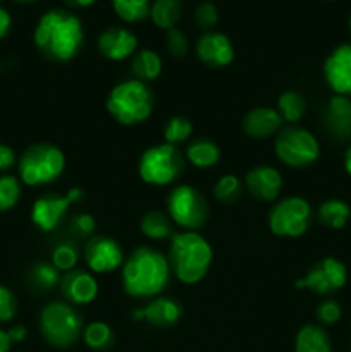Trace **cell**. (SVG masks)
Masks as SVG:
<instances>
[{
	"mask_svg": "<svg viewBox=\"0 0 351 352\" xmlns=\"http://www.w3.org/2000/svg\"><path fill=\"white\" fill-rule=\"evenodd\" d=\"M34 45L47 58L67 62L78 55L85 41V31L78 16L64 9L45 12L33 34Z\"/></svg>",
	"mask_w": 351,
	"mask_h": 352,
	"instance_id": "1",
	"label": "cell"
},
{
	"mask_svg": "<svg viewBox=\"0 0 351 352\" xmlns=\"http://www.w3.org/2000/svg\"><path fill=\"white\" fill-rule=\"evenodd\" d=\"M171 265L162 253L141 246L131 253L123 268L124 289L133 298H153L169 282Z\"/></svg>",
	"mask_w": 351,
	"mask_h": 352,
	"instance_id": "2",
	"label": "cell"
},
{
	"mask_svg": "<svg viewBox=\"0 0 351 352\" xmlns=\"http://www.w3.org/2000/svg\"><path fill=\"white\" fill-rule=\"evenodd\" d=\"M171 267L182 284H196L209 272L212 248L198 232H179L171 237Z\"/></svg>",
	"mask_w": 351,
	"mask_h": 352,
	"instance_id": "3",
	"label": "cell"
},
{
	"mask_svg": "<svg viewBox=\"0 0 351 352\" xmlns=\"http://www.w3.org/2000/svg\"><path fill=\"white\" fill-rule=\"evenodd\" d=\"M107 109L110 116L117 122L124 126H134L141 124L151 116L153 110V95L147 82H141L138 79H129L110 91L107 100Z\"/></svg>",
	"mask_w": 351,
	"mask_h": 352,
	"instance_id": "4",
	"label": "cell"
},
{
	"mask_svg": "<svg viewBox=\"0 0 351 352\" xmlns=\"http://www.w3.org/2000/svg\"><path fill=\"white\" fill-rule=\"evenodd\" d=\"M64 153L54 144H33L19 158V177L26 186L50 184L64 172Z\"/></svg>",
	"mask_w": 351,
	"mask_h": 352,
	"instance_id": "5",
	"label": "cell"
},
{
	"mask_svg": "<svg viewBox=\"0 0 351 352\" xmlns=\"http://www.w3.org/2000/svg\"><path fill=\"white\" fill-rule=\"evenodd\" d=\"M83 322L67 302H50L40 315V330L45 340L55 347H71L81 336Z\"/></svg>",
	"mask_w": 351,
	"mask_h": 352,
	"instance_id": "6",
	"label": "cell"
},
{
	"mask_svg": "<svg viewBox=\"0 0 351 352\" xmlns=\"http://www.w3.org/2000/svg\"><path fill=\"white\" fill-rule=\"evenodd\" d=\"M181 153L172 144L164 143L151 146L141 155L140 160V177L147 184L151 186H167L179 177L182 172Z\"/></svg>",
	"mask_w": 351,
	"mask_h": 352,
	"instance_id": "7",
	"label": "cell"
},
{
	"mask_svg": "<svg viewBox=\"0 0 351 352\" xmlns=\"http://www.w3.org/2000/svg\"><path fill=\"white\" fill-rule=\"evenodd\" d=\"M169 217L186 230H196L209 219V205L198 189L182 184L171 191L167 198Z\"/></svg>",
	"mask_w": 351,
	"mask_h": 352,
	"instance_id": "8",
	"label": "cell"
},
{
	"mask_svg": "<svg viewBox=\"0 0 351 352\" xmlns=\"http://www.w3.org/2000/svg\"><path fill=\"white\" fill-rule=\"evenodd\" d=\"M275 155L289 167L303 168L315 164L320 155V146L310 131L288 127L275 140Z\"/></svg>",
	"mask_w": 351,
	"mask_h": 352,
	"instance_id": "9",
	"label": "cell"
},
{
	"mask_svg": "<svg viewBox=\"0 0 351 352\" xmlns=\"http://www.w3.org/2000/svg\"><path fill=\"white\" fill-rule=\"evenodd\" d=\"M312 223V206L298 196L279 201L268 215V227L279 237H299Z\"/></svg>",
	"mask_w": 351,
	"mask_h": 352,
	"instance_id": "10",
	"label": "cell"
},
{
	"mask_svg": "<svg viewBox=\"0 0 351 352\" xmlns=\"http://www.w3.org/2000/svg\"><path fill=\"white\" fill-rule=\"evenodd\" d=\"M346 280V267L339 260L329 256L313 265L305 277L296 280V287L308 289V291L315 292V294L327 296L343 289Z\"/></svg>",
	"mask_w": 351,
	"mask_h": 352,
	"instance_id": "11",
	"label": "cell"
},
{
	"mask_svg": "<svg viewBox=\"0 0 351 352\" xmlns=\"http://www.w3.org/2000/svg\"><path fill=\"white\" fill-rule=\"evenodd\" d=\"M83 198L81 189H71L67 195H45L34 201L31 208V220L38 229L43 232H50L61 223L62 217L67 212L71 203L79 201Z\"/></svg>",
	"mask_w": 351,
	"mask_h": 352,
	"instance_id": "12",
	"label": "cell"
},
{
	"mask_svg": "<svg viewBox=\"0 0 351 352\" xmlns=\"http://www.w3.org/2000/svg\"><path fill=\"white\" fill-rule=\"evenodd\" d=\"M85 260L95 274L114 272L124 263V254L119 244L110 237H92L85 248Z\"/></svg>",
	"mask_w": 351,
	"mask_h": 352,
	"instance_id": "13",
	"label": "cell"
},
{
	"mask_svg": "<svg viewBox=\"0 0 351 352\" xmlns=\"http://www.w3.org/2000/svg\"><path fill=\"white\" fill-rule=\"evenodd\" d=\"M323 78L334 93L351 96V43L339 45L323 62Z\"/></svg>",
	"mask_w": 351,
	"mask_h": 352,
	"instance_id": "14",
	"label": "cell"
},
{
	"mask_svg": "<svg viewBox=\"0 0 351 352\" xmlns=\"http://www.w3.org/2000/svg\"><path fill=\"white\" fill-rule=\"evenodd\" d=\"M196 55L209 67H226L234 58V47L224 33L209 31L200 36L196 43Z\"/></svg>",
	"mask_w": 351,
	"mask_h": 352,
	"instance_id": "15",
	"label": "cell"
},
{
	"mask_svg": "<svg viewBox=\"0 0 351 352\" xmlns=\"http://www.w3.org/2000/svg\"><path fill=\"white\" fill-rule=\"evenodd\" d=\"M182 309L178 301L171 298H157L148 302L147 306L133 311V320H143L153 327L169 329L181 320Z\"/></svg>",
	"mask_w": 351,
	"mask_h": 352,
	"instance_id": "16",
	"label": "cell"
},
{
	"mask_svg": "<svg viewBox=\"0 0 351 352\" xmlns=\"http://www.w3.org/2000/svg\"><path fill=\"white\" fill-rule=\"evenodd\" d=\"M138 48V38L126 28H109L98 36V50L109 60H124Z\"/></svg>",
	"mask_w": 351,
	"mask_h": 352,
	"instance_id": "17",
	"label": "cell"
},
{
	"mask_svg": "<svg viewBox=\"0 0 351 352\" xmlns=\"http://www.w3.org/2000/svg\"><path fill=\"white\" fill-rule=\"evenodd\" d=\"M58 285L64 298L74 305H88L98 294V284L95 277L85 270L65 272Z\"/></svg>",
	"mask_w": 351,
	"mask_h": 352,
	"instance_id": "18",
	"label": "cell"
},
{
	"mask_svg": "<svg viewBox=\"0 0 351 352\" xmlns=\"http://www.w3.org/2000/svg\"><path fill=\"white\" fill-rule=\"evenodd\" d=\"M246 189L253 198L262 201H274L282 189V177L274 167H255L246 175Z\"/></svg>",
	"mask_w": 351,
	"mask_h": 352,
	"instance_id": "19",
	"label": "cell"
},
{
	"mask_svg": "<svg viewBox=\"0 0 351 352\" xmlns=\"http://www.w3.org/2000/svg\"><path fill=\"white\" fill-rule=\"evenodd\" d=\"M323 120L329 133L337 140H351V100L343 95H334L327 103Z\"/></svg>",
	"mask_w": 351,
	"mask_h": 352,
	"instance_id": "20",
	"label": "cell"
},
{
	"mask_svg": "<svg viewBox=\"0 0 351 352\" xmlns=\"http://www.w3.org/2000/svg\"><path fill=\"white\" fill-rule=\"evenodd\" d=\"M282 126V117L277 110L258 107L248 112L243 119V131L255 140H265L279 131Z\"/></svg>",
	"mask_w": 351,
	"mask_h": 352,
	"instance_id": "21",
	"label": "cell"
},
{
	"mask_svg": "<svg viewBox=\"0 0 351 352\" xmlns=\"http://www.w3.org/2000/svg\"><path fill=\"white\" fill-rule=\"evenodd\" d=\"M295 352H330L329 333L319 325H305L296 336Z\"/></svg>",
	"mask_w": 351,
	"mask_h": 352,
	"instance_id": "22",
	"label": "cell"
},
{
	"mask_svg": "<svg viewBox=\"0 0 351 352\" xmlns=\"http://www.w3.org/2000/svg\"><path fill=\"white\" fill-rule=\"evenodd\" d=\"M182 14L181 0H155L150 6V17L153 24L162 30H172L179 23Z\"/></svg>",
	"mask_w": 351,
	"mask_h": 352,
	"instance_id": "23",
	"label": "cell"
},
{
	"mask_svg": "<svg viewBox=\"0 0 351 352\" xmlns=\"http://www.w3.org/2000/svg\"><path fill=\"white\" fill-rule=\"evenodd\" d=\"M351 217V210L348 203L341 199H327L320 205L317 212V219L323 227L329 229H343Z\"/></svg>",
	"mask_w": 351,
	"mask_h": 352,
	"instance_id": "24",
	"label": "cell"
},
{
	"mask_svg": "<svg viewBox=\"0 0 351 352\" xmlns=\"http://www.w3.org/2000/svg\"><path fill=\"white\" fill-rule=\"evenodd\" d=\"M131 71L136 76L138 81L147 82L153 81L162 72V58L153 50L138 52L131 62Z\"/></svg>",
	"mask_w": 351,
	"mask_h": 352,
	"instance_id": "25",
	"label": "cell"
},
{
	"mask_svg": "<svg viewBox=\"0 0 351 352\" xmlns=\"http://www.w3.org/2000/svg\"><path fill=\"white\" fill-rule=\"evenodd\" d=\"M186 157L191 162V165L198 168H210L219 162L220 150L213 141L210 140H196L186 150Z\"/></svg>",
	"mask_w": 351,
	"mask_h": 352,
	"instance_id": "26",
	"label": "cell"
},
{
	"mask_svg": "<svg viewBox=\"0 0 351 352\" xmlns=\"http://www.w3.org/2000/svg\"><path fill=\"white\" fill-rule=\"evenodd\" d=\"M141 232L150 239H165V237H172V226L169 222L167 215L162 212H148L147 215L141 219Z\"/></svg>",
	"mask_w": 351,
	"mask_h": 352,
	"instance_id": "27",
	"label": "cell"
},
{
	"mask_svg": "<svg viewBox=\"0 0 351 352\" xmlns=\"http://www.w3.org/2000/svg\"><path fill=\"white\" fill-rule=\"evenodd\" d=\"M112 6L126 23H140L150 14V0H112Z\"/></svg>",
	"mask_w": 351,
	"mask_h": 352,
	"instance_id": "28",
	"label": "cell"
},
{
	"mask_svg": "<svg viewBox=\"0 0 351 352\" xmlns=\"http://www.w3.org/2000/svg\"><path fill=\"white\" fill-rule=\"evenodd\" d=\"M279 116L282 117V120H288V122H296V120L301 119L305 116L306 110V102L298 91H286L279 96Z\"/></svg>",
	"mask_w": 351,
	"mask_h": 352,
	"instance_id": "29",
	"label": "cell"
},
{
	"mask_svg": "<svg viewBox=\"0 0 351 352\" xmlns=\"http://www.w3.org/2000/svg\"><path fill=\"white\" fill-rule=\"evenodd\" d=\"M83 339H85L86 346L89 349L95 351H105L112 346L114 333L107 323L103 322H93L83 332Z\"/></svg>",
	"mask_w": 351,
	"mask_h": 352,
	"instance_id": "30",
	"label": "cell"
},
{
	"mask_svg": "<svg viewBox=\"0 0 351 352\" xmlns=\"http://www.w3.org/2000/svg\"><path fill=\"white\" fill-rule=\"evenodd\" d=\"M79 250L72 241H64L58 243L52 251V265L57 268L58 272H71L74 270L76 263H78Z\"/></svg>",
	"mask_w": 351,
	"mask_h": 352,
	"instance_id": "31",
	"label": "cell"
},
{
	"mask_svg": "<svg viewBox=\"0 0 351 352\" xmlns=\"http://www.w3.org/2000/svg\"><path fill=\"white\" fill-rule=\"evenodd\" d=\"M30 280L40 291H50L61 284V275L58 270L50 263H38L31 268Z\"/></svg>",
	"mask_w": 351,
	"mask_h": 352,
	"instance_id": "32",
	"label": "cell"
},
{
	"mask_svg": "<svg viewBox=\"0 0 351 352\" xmlns=\"http://www.w3.org/2000/svg\"><path fill=\"white\" fill-rule=\"evenodd\" d=\"M241 189H243V184H241L240 177L227 174L217 181L215 188H213V195L224 205H233L240 199Z\"/></svg>",
	"mask_w": 351,
	"mask_h": 352,
	"instance_id": "33",
	"label": "cell"
},
{
	"mask_svg": "<svg viewBox=\"0 0 351 352\" xmlns=\"http://www.w3.org/2000/svg\"><path fill=\"white\" fill-rule=\"evenodd\" d=\"M21 198V184L14 175L0 177V212L14 208Z\"/></svg>",
	"mask_w": 351,
	"mask_h": 352,
	"instance_id": "34",
	"label": "cell"
},
{
	"mask_svg": "<svg viewBox=\"0 0 351 352\" xmlns=\"http://www.w3.org/2000/svg\"><path fill=\"white\" fill-rule=\"evenodd\" d=\"M193 133V124L186 117H172L164 129L165 141L172 146L188 140Z\"/></svg>",
	"mask_w": 351,
	"mask_h": 352,
	"instance_id": "35",
	"label": "cell"
},
{
	"mask_svg": "<svg viewBox=\"0 0 351 352\" xmlns=\"http://www.w3.org/2000/svg\"><path fill=\"white\" fill-rule=\"evenodd\" d=\"M341 315H343L341 306L334 299H327V301L320 302L319 308H317V320L323 325H334V323L339 322Z\"/></svg>",
	"mask_w": 351,
	"mask_h": 352,
	"instance_id": "36",
	"label": "cell"
},
{
	"mask_svg": "<svg viewBox=\"0 0 351 352\" xmlns=\"http://www.w3.org/2000/svg\"><path fill=\"white\" fill-rule=\"evenodd\" d=\"M17 301L16 296L7 287L0 285V323L10 322L16 316Z\"/></svg>",
	"mask_w": 351,
	"mask_h": 352,
	"instance_id": "37",
	"label": "cell"
},
{
	"mask_svg": "<svg viewBox=\"0 0 351 352\" xmlns=\"http://www.w3.org/2000/svg\"><path fill=\"white\" fill-rule=\"evenodd\" d=\"M195 21L200 28H203V30H210V28L215 26L217 21H219V12H217L215 6L210 2L200 3V6L196 7Z\"/></svg>",
	"mask_w": 351,
	"mask_h": 352,
	"instance_id": "38",
	"label": "cell"
},
{
	"mask_svg": "<svg viewBox=\"0 0 351 352\" xmlns=\"http://www.w3.org/2000/svg\"><path fill=\"white\" fill-rule=\"evenodd\" d=\"M71 232L78 237H88L95 232V219L88 213H78L74 219L71 220Z\"/></svg>",
	"mask_w": 351,
	"mask_h": 352,
	"instance_id": "39",
	"label": "cell"
},
{
	"mask_svg": "<svg viewBox=\"0 0 351 352\" xmlns=\"http://www.w3.org/2000/svg\"><path fill=\"white\" fill-rule=\"evenodd\" d=\"M167 48L174 57H184L188 52V40H186L184 33L178 28H172L167 33Z\"/></svg>",
	"mask_w": 351,
	"mask_h": 352,
	"instance_id": "40",
	"label": "cell"
},
{
	"mask_svg": "<svg viewBox=\"0 0 351 352\" xmlns=\"http://www.w3.org/2000/svg\"><path fill=\"white\" fill-rule=\"evenodd\" d=\"M16 164V153L7 144H0V172L9 170Z\"/></svg>",
	"mask_w": 351,
	"mask_h": 352,
	"instance_id": "41",
	"label": "cell"
},
{
	"mask_svg": "<svg viewBox=\"0 0 351 352\" xmlns=\"http://www.w3.org/2000/svg\"><path fill=\"white\" fill-rule=\"evenodd\" d=\"M10 26H12V17H10V14L3 7H0V40L3 36H7V33L10 31Z\"/></svg>",
	"mask_w": 351,
	"mask_h": 352,
	"instance_id": "42",
	"label": "cell"
},
{
	"mask_svg": "<svg viewBox=\"0 0 351 352\" xmlns=\"http://www.w3.org/2000/svg\"><path fill=\"white\" fill-rule=\"evenodd\" d=\"M7 333H9L12 342H21V340H24V337H26V329H24V327H14V329H10Z\"/></svg>",
	"mask_w": 351,
	"mask_h": 352,
	"instance_id": "43",
	"label": "cell"
},
{
	"mask_svg": "<svg viewBox=\"0 0 351 352\" xmlns=\"http://www.w3.org/2000/svg\"><path fill=\"white\" fill-rule=\"evenodd\" d=\"M10 344H12V340H10L9 333L0 329V352H9Z\"/></svg>",
	"mask_w": 351,
	"mask_h": 352,
	"instance_id": "44",
	"label": "cell"
},
{
	"mask_svg": "<svg viewBox=\"0 0 351 352\" xmlns=\"http://www.w3.org/2000/svg\"><path fill=\"white\" fill-rule=\"evenodd\" d=\"M69 7H74V9H83V7H89L96 2V0H64Z\"/></svg>",
	"mask_w": 351,
	"mask_h": 352,
	"instance_id": "45",
	"label": "cell"
},
{
	"mask_svg": "<svg viewBox=\"0 0 351 352\" xmlns=\"http://www.w3.org/2000/svg\"><path fill=\"white\" fill-rule=\"evenodd\" d=\"M344 168H346L348 174L351 175V146L348 148L346 153H344Z\"/></svg>",
	"mask_w": 351,
	"mask_h": 352,
	"instance_id": "46",
	"label": "cell"
},
{
	"mask_svg": "<svg viewBox=\"0 0 351 352\" xmlns=\"http://www.w3.org/2000/svg\"><path fill=\"white\" fill-rule=\"evenodd\" d=\"M16 2H21V3H31V2H34V0H16Z\"/></svg>",
	"mask_w": 351,
	"mask_h": 352,
	"instance_id": "47",
	"label": "cell"
},
{
	"mask_svg": "<svg viewBox=\"0 0 351 352\" xmlns=\"http://www.w3.org/2000/svg\"><path fill=\"white\" fill-rule=\"evenodd\" d=\"M350 30H351V17H350Z\"/></svg>",
	"mask_w": 351,
	"mask_h": 352,
	"instance_id": "48",
	"label": "cell"
}]
</instances>
